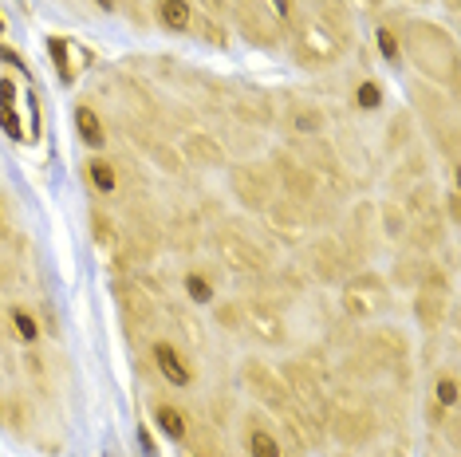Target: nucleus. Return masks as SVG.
<instances>
[{"mask_svg": "<svg viewBox=\"0 0 461 457\" xmlns=\"http://www.w3.org/2000/svg\"><path fill=\"white\" fill-rule=\"evenodd\" d=\"M406 51H411V59L418 67L426 71L429 79H446L454 83L457 76V59H454V44H449V36L442 28L426 24V20H414L411 28H406Z\"/></svg>", "mask_w": 461, "mask_h": 457, "instance_id": "f257e3e1", "label": "nucleus"}, {"mask_svg": "<svg viewBox=\"0 0 461 457\" xmlns=\"http://www.w3.org/2000/svg\"><path fill=\"white\" fill-rule=\"evenodd\" d=\"M386 304H391V296H386V284L375 273H359L343 288V308H348V316H355V319L379 316V311H386Z\"/></svg>", "mask_w": 461, "mask_h": 457, "instance_id": "f03ea898", "label": "nucleus"}, {"mask_svg": "<svg viewBox=\"0 0 461 457\" xmlns=\"http://www.w3.org/2000/svg\"><path fill=\"white\" fill-rule=\"evenodd\" d=\"M233 13L237 24L253 44H276L280 36V20L265 8V0H233Z\"/></svg>", "mask_w": 461, "mask_h": 457, "instance_id": "7ed1b4c3", "label": "nucleus"}, {"mask_svg": "<svg viewBox=\"0 0 461 457\" xmlns=\"http://www.w3.org/2000/svg\"><path fill=\"white\" fill-rule=\"evenodd\" d=\"M217 248H221V256L237 268V273H260V268H265V256L237 233H221L217 237Z\"/></svg>", "mask_w": 461, "mask_h": 457, "instance_id": "20e7f679", "label": "nucleus"}, {"mask_svg": "<svg viewBox=\"0 0 461 457\" xmlns=\"http://www.w3.org/2000/svg\"><path fill=\"white\" fill-rule=\"evenodd\" d=\"M233 190L240 193V202L253 205V210L268 205V197H272V185H268V178L257 170V166H245V170L233 174Z\"/></svg>", "mask_w": 461, "mask_h": 457, "instance_id": "39448f33", "label": "nucleus"}, {"mask_svg": "<svg viewBox=\"0 0 461 457\" xmlns=\"http://www.w3.org/2000/svg\"><path fill=\"white\" fill-rule=\"evenodd\" d=\"M240 324H249V331H253L257 339H265V343L285 339V324H280V316L276 311H268V308H260V304L240 308Z\"/></svg>", "mask_w": 461, "mask_h": 457, "instance_id": "423d86ee", "label": "nucleus"}, {"mask_svg": "<svg viewBox=\"0 0 461 457\" xmlns=\"http://www.w3.org/2000/svg\"><path fill=\"white\" fill-rule=\"evenodd\" d=\"M154 363H158L166 382H174V387H190L194 371L185 367V359L177 355V347H170V343H154Z\"/></svg>", "mask_w": 461, "mask_h": 457, "instance_id": "0eeeda50", "label": "nucleus"}, {"mask_svg": "<svg viewBox=\"0 0 461 457\" xmlns=\"http://www.w3.org/2000/svg\"><path fill=\"white\" fill-rule=\"evenodd\" d=\"M249 382H253V390L260 394V399L268 402V407H288V390H285V382H280L276 375H268L260 363H249Z\"/></svg>", "mask_w": 461, "mask_h": 457, "instance_id": "6e6552de", "label": "nucleus"}, {"mask_svg": "<svg viewBox=\"0 0 461 457\" xmlns=\"http://www.w3.org/2000/svg\"><path fill=\"white\" fill-rule=\"evenodd\" d=\"M48 51H51V59H56L59 79H64V83L76 79V71H79L76 59H87V51H79V48L71 44L68 36H51V40H48Z\"/></svg>", "mask_w": 461, "mask_h": 457, "instance_id": "1a4fd4ad", "label": "nucleus"}, {"mask_svg": "<svg viewBox=\"0 0 461 457\" xmlns=\"http://www.w3.org/2000/svg\"><path fill=\"white\" fill-rule=\"evenodd\" d=\"M158 20L170 32H190L194 28V8L190 0H158Z\"/></svg>", "mask_w": 461, "mask_h": 457, "instance_id": "9d476101", "label": "nucleus"}, {"mask_svg": "<svg viewBox=\"0 0 461 457\" xmlns=\"http://www.w3.org/2000/svg\"><path fill=\"white\" fill-rule=\"evenodd\" d=\"M76 127H79V134H83V142H87V147H103V142H107L99 114L91 111L87 103H83V107H76Z\"/></svg>", "mask_w": 461, "mask_h": 457, "instance_id": "9b49d317", "label": "nucleus"}, {"mask_svg": "<svg viewBox=\"0 0 461 457\" xmlns=\"http://www.w3.org/2000/svg\"><path fill=\"white\" fill-rule=\"evenodd\" d=\"M185 154H190L197 166H217V162H221V147H217V142H209L205 134H190V139H185Z\"/></svg>", "mask_w": 461, "mask_h": 457, "instance_id": "f8f14e48", "label": "nucleus"}, {"mask_svg": "<svg viewBox=\"0 0 461 457\" xmlns=\"http://www.w3.org/2000/svg\"><path fill=\"white\" fill-rule=\"evenodd\" d=\"M87 174H91V182H95L99 193H111L114 185H119V178H114V170H111V162H103V158L87 162Z\"/></svg>", "mask_w": 461, "mask_h": 457, "instance_id": "ddd939ff", "label": "nucleus"}, {"mask_svg": "<svg viewBox=\"0 0 461 457\" xmlns=\"http://www.w3.org/2000/svg\"><path fill=\"white\" fill-rule=\"evenodd\" d=\"M158 426L166 434H170L174 442H182L185 438V414L182 410H174V407H158Z\"/></svg>", "mask_w": 461, "mask_h": 457, "instance_id": "4468645a", "label": "nucleus"}, {"mask_svg": "<svg viewBox=\"0 0 461 457\" xmlns=\"http://www.w3.org/2000/svg\"><path fill=\"white\" fill-rule=\"evenodd\" d=\"M249 453L253 457H280V442L268 430H253L249 434Z\"/></svg>", "mask_w": 461, "mask_h": 457, "instance_id": "2eb2a0df", "label": "nucleus"}, {"mask_svg": "<svg viewBox=\"0 0 461 457\" xmlns=\"http://www.w3.org/2000/svg\"><path fill=\"white\" fill-rule=\"evenodd\" d=\"M292 127H296V134H316L323 127V114L316 107H300L292 114Z\"/></svg>", "mask_w": 461, "mask_h": 457, "instance_id": "dca6fc26", "label": "nucleus"}, {"mask_svg": "<svg viewBox=\"0 0 461 457\" xmlns=\"http://www.w3.org/2000/svg\"><path fill=\"white\" fill-rule=\"evenodd\" d=\"M355 99H359L363 111H375L383 103V87H379V83H359V95H355Z\"/></svg>", "mask_w": 461, "mask_h": 457, "instance_id": "f3484780", "label": "nucleus"}, {"mask_svg": "<svg viewBox=\"0 0 461 457\" xmlns=\"http://www.w3.org/2000/svg\"><path fill=\"white\" fill-rule=\"evenodd\" d=\"M13 331H16L20 339L32 343V339H36V319L28 316V311H20V308H16V311H13Z\"/></svg>", "mask_w": 461, "mask_h": 457, "instance_id": "a211bd4d", "label": "nucleus"}, {"mask_svg": "<svg viewBox=\"0 0 461 457\" xmlns=\"http://www.w3.org/2000/svg\"><path fill=\"white\" fill-rule=\"evenodd\" d=\"M265 8L280 20V24H292V16H296V4H292V0H265Z\"/></svg>", "mask_w": 461, "mask_h": 457, "instance_id": "6ab92c4d", "label": "nucleus"}, {"mask_svg": "<svg viewBox=\"0 0 461 457\" xmlns=\"http://www.w3.org/2000/svg\"><path fill=\"white\" fill-rule=\"evenodd\" d=\"M185 288H190V296L197 300V304H209V300H213V288H209L202 276H190L185 280Z\"/></svg>", "mask_w": 461, "mask_h": 457, "instance_id": "aec40b11", "label": "nucleus"}, {"mask_svg": "<svg viewBox=\"0 0 461 457\" xmlns=\"http://www.w3.org/2000/svg\"><path fill=\"white\" fill-rule=\"evenodd\" d=\"M438 402H442V407H454L457 402V382L454 379H438Z\"/></svg>", "mask_w": 461, "mask_h": 457, "instance_id": "412c9836", "label": "nucleus"}, {"mask_svg": "<svg viewBox=\"0 0 461 457\" xmlns=\"http://www.w3.org/2000/svg\"><path fill=\"white\" fill-rule=\"evenodd\" d=\"M379 51L391 59V64H398V40H394L391 28H383V32H379Z\"/></svg>", "mask_w": 461, "mask_h": 457, "instance_id": "4be33fe9", "label": "nucleus"}, {"mask_svg": "<svg viewBox=\"0 0 461 457\" xmlns=\"http://www.w3.org/2000/svg\"><path fill=\"white\" fill-rule=\"evenodd\" d=\"M197 28H202V36H205V40H213V44H225L221 24H213V20H202V24H197Z\"/></svg>", "mask_w": 461, "mask_h": 457, "instance_id": "5701e85b", "label": "nucleus"}, {"mask_svg": "<svg viewBox=\"0 0 461 457\" xmlns=\"http://www.w3.org/2000/svg\"><path fill=\"white\" fill-rule=\"evenodd\" d=\"M386 233H402V225H398V210H394V205H386Z\"/></svg>", "mask_w": 461, "mask_h": 457, "instance_id": "b1692460", "label": "nucleus"}, {"mask_svg": "<svg viewBox=\"0 0 461 457\" xmlns=\"http://www.w3.org/2000/svg\"><path fill=\"white\" fill-rule=\"evenodd\" d=\"M95 4H99V8H107V13H111V4H114V0H95Z\"/></svg>", "mask_w": 461, "mask_h": 457, "instance_id": "393cba45", "label": "nucleus"}, {"mask_svg": "<svg viewBox=\"0 0 461 457\" xmlns=\"http://www.w3.org/2000/svg\"><path fill=\"white\" fill-rule=\"evenodd\" d=\"M446 8H457V0H446Z\"/></svg>", "mask_w": 461, "mask_h": 457, "instance_id": "a878e982", "label": "nucleus"}, {"mask_svg": "<svg viewBox=\"0 0 461 457\" xmlns=\"http://www.w3.org/2000/svg\"><path fill=\"white\" fill-rule=\"evenodd\" d=\"M366 4H375V8H379V4H383V0H366Z\"/></svg>", "mask_w": 461, "mask_h": 457, "instance_id": "bb28decb", "label": "nucleus"}, {"mask_svg": "<svg viewBox=\"0 0 461 457\" xmlns=\"http://www.w3.org/2000/svg\"><path fill=\"white\" fill-rule=\"evenodd\" d=\"M0 225H5V213H0Z\"/></svg>", "mask_w": 461, "mask_h": 457, "instance_id": "cd10ccee", "label": "nucleus"}, {"mask_svg": "<svg viewBox=\"0 0 461 457\" xmlns=\"http://www.w3.org/2000/svg\"><path fill=\"white\" fill-rule=\"evenodd\" d=\"M0 28H5V24H0Z\"/></svg>", "mask_w": 461, "mask_h": 457, "instance_id": "c85d7f7f", "label": "nucleus"}]
</instances>
